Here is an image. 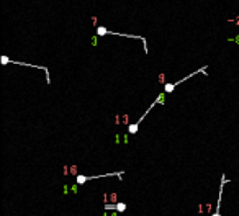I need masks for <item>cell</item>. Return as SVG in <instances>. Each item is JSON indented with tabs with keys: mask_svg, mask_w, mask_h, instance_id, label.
<instances>
[{
	"mask_svg": "<svg viewBox=\"0 0 239 216\" xmlns=\"http://www.w3.org/2000/svg\"><path fill=\"white\" fill-rule=\"evenodd\" d=\"M0 61H2V66H7V64H17V66H26V67L41 69V71H44V74H46V82H48V84H51V79H49V69H48V67H43V66H35V64L20 62V61H13V59H10V57H7V56H2V57H0Z\"/></svg>",
	"mask_w": 239,
	"mask_h": 216,
	"instance_id": "6da1fadb",
	"label": "cell"
},
{
	"mask_svg": "<svg viewBox=\"0 0 239 216\" xmlns=\"http://www.w3.org/2000/svg\"><path fill=\"white\" fill-rule=\"evenodd\" d=\"M105 35H115V36H123V38H131V39H139L141 43H144L146 46V39L143 36H138V35H128V33H115V31H110L106 30L105 26H97V36H105ZM148 53V49H146Z\"/></svg>",
	"mask_w": 239,
	"mask_h": 216,
	"instance_id": "7a4b0ae2",
	"label": "cell"
},
{
	"mask_svg": "<svg viewBox=\"0 0 239 216\" xmlns=\"http://www.w3.org/2000/svg\"><path fill=\"white\" fill-rule=\"evenodd\" d=\"M115 175H123V172H112V174H102V175H77L75 177V182L79 185H84L85 182H90V180H97V178H106V177H115Z\"/></svg>",
	"mask_w": 239,
	"mask_h": 216,
	"instance_id": "3957f363",
	"label": "cell"
},
{
	"mask_svg": "<svg viewBox=\"0 0 239 216\" xmlns=\"http://www.w3.org/2000/svg\"><path fill=\"white\" fill-rule=\"evenodd\" d=\"M200 72H203V74H206V69H205V67H203V69H197V71H195V72H192V74H188V75H187V77H183L182 80L172 82V84H165V85H164V92H165V93H170V92H174V89H175L177 85H180V84H182V82L188 80L190 77H193V75L200 74Z\"/></svg>",
	"mask_w": 239,
	"mask_h": 216,
	"instance_id": "277c9868",
	"label": "cell"
},
{
	"mask_svg": "<svg viewBox=\"0 0 239 216\" xmlns=\"http://www.w3.org/2000/svg\"><path fill=\"white\" fill-rule=\"evenodd\" d=\"M228 183V180H226V177L223 175L221 177V183H219V195H218V203H216V209H214V213L211 216H221V200H223V188H225V185Z\"/></svg>",
	"mask_w": 239,
	"mask_h": 216,
	"instance_id": "5b68a950",
	"label": "cell"
},
{
	"mask_svg": "<svg viewBox=\"0 0 239 216\" xmlns=\"http://www.w3.org/2000/svg\"><path fill=\"white\" fill-rule=\"evenodd\" d=\"M106 209H116V211H120V213H123L125 209H126V203H118V205H106L105 206Z\"/></svg>",
	"mask_w": 239,
	"mask_h": 216,
	"instance_id": "8992f818",
	"label": "cell"
}]
</instances>
